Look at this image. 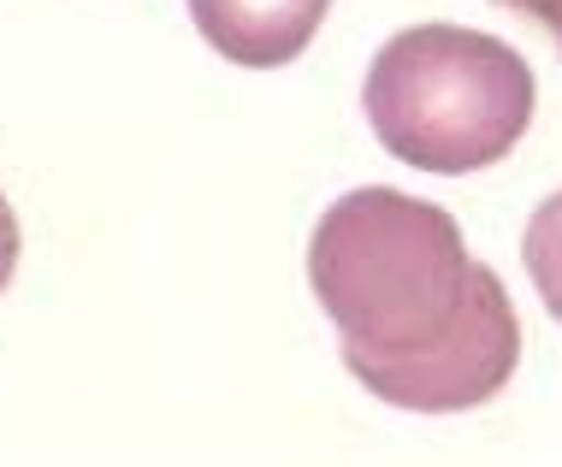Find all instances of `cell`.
Here are the masks:
<instances>
[{"mask_svg":"<svg viewBox=\"0 0 562 467\" xmlns=\"http://www.w3.org/2000/svg\"><path fill=\"white\" fill-rule=\"evenodd\" d=\"M331 0H190V19L207 36V48L232 66L272 71L314 42Z\"/></svg>","mask_w":562,"mask_h":467,"instance_id":"2","label":"cell"},{"mask_svg":"<svg viewBox=\"0 0 562 467\" xmlns=\"http://www.w3.org/2000/svg\"><path fill=\"white\" fill-rule=\"evenodd\" d=\"M12 266H19V219H12V202L0 195V291H7Z\"/></svg>","mask_w":562,"mask_h":467,"instance_id":"4","label":"cell"},{"mask_svg":"<svg viewBox=\"0 0 562 467\" xmlns=\"http://www.w3.org/2000/svg\"><path fill=\"white\" fill-rule=\"evenodd\" d=\"M521 261L527 273H533L544 308L562 320V195H551V202L533 214V225H527V243H521Z\"/></svg>","mask_w":562,"mask_h":467,"instance_id":"3","label":"cell"},{"mask_svg":"<svg viewBox=\"0 0 562 467\" xmlns=\"http://www.w3.org/2000/svg\"><path fill=\"white\" fill-rule=\"evenodd\" d=\"M373 137L420 172H485L533 125V71L485 30L415 24L379 48L361 83Z\"/></svg>","mask_w":562,"mask_h":467,"instance_id":"1","label":"cell"}]
</instances>
